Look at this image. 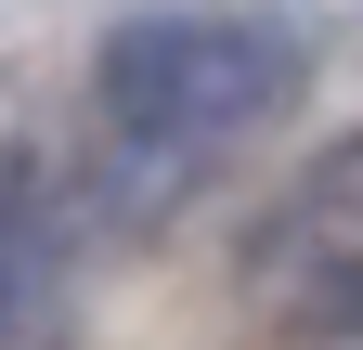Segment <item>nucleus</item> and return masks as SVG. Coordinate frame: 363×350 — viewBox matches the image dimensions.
<instances>
[{
  "label": "nucleus",
  "instance_id": "f257e3e1",
  "mask_svg": "<svg viewBox=\"0 0 363 350\" xmlns=\"http://www.w3.org/2000/svg\"><path fill=\"white\" fill-rule=\"evenodd\" d=\"M91 104H104L117 169L169 195L208 156H234L272 104H298V39L272 13H130L91 52Z\"/></svg>",
  "mask_w": 363,
  "mask_h": 350
},
{
  "label": "nucleus",
  "instance_id": "f03ea898",
  "mask_svg": "<svg viewBox=\"0 0 363 350\" xmlns=\"http://www.w3.org/2000/svg\"><path fill=\"white\" fill-rule=\"evenodd\" d=\"M286 247L311 259V298H325V312H363V143H350V156H325V169L298 182Z\"/></svg>",
  "mask_w": 363,
  "mask_h": 350
}]
</instances>
